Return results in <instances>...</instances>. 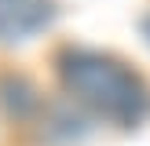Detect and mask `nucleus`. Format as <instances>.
Returning <instances> with one entry per match:
<instances>
[{
    "instance_id": "obj_1",
    "label": "nucleus",
    "mask_w": 150,
    "mask_h": 146,
    "mask_svg": "<svg viewBox=\"0 0 150 146\" xmlns=\"http://www.w3.org/2000/svg\"><path fill=\"white\" fill-rule=\"evenodd\" d=\"M59 84L73 102L114 128H136L150 110V88L132 66L95 48H62L55 58Z\"/></svg>"
},
{
    "instance_id": "obj_2",
    "label": "nucleus",
    "mask_w": 150,
    "mask_h": 146,
    "mask_svg": "<svg viewBox=\"0 0 150 146\" xmlns=\"http://www.w3.org/2000/svg\"><path fill=\"white\" fill-rule=\"evenodd\" d=\"M55 0H0V44H22L55 22Z\"/></svg>"
},
{
    "instance_id": "obj_3",
    "label": "nucleus",
    "mask_w": 150,
    "mask_h": 146,
    "mask_svg": "<svg viewBox=\"0 0 150 146\" xmlns=\"http://www.w3.org/2000/svg\"><path fill=\"white\" fill-rule=\"evenodd\" d=\"M143 36H146V44H150V15L143 18Z\"/></svg>"
}]
</instances>
